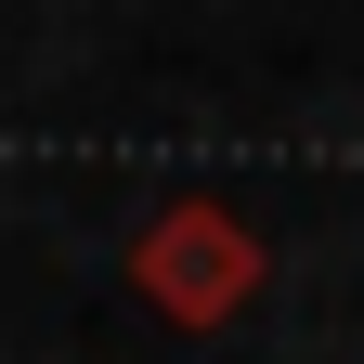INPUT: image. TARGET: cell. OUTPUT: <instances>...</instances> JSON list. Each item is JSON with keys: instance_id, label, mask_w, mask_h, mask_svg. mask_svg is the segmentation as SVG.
Masks as SVG:
<instances>
[{"instance_id": "6da1fadb", "label": "cell", "mask_w": 364, "mask_h": 364, "mask_svg": "<svg viewBox=\"0 0 364 364\" xmlns=\"http://www.w3.org/2000/svg\"><path fill=\"white\" fill-rule=\"evenodd\" d=\"M260 273H273V247L221 196H182V208H156L144 235H130V287H144L156 326H235L260 299Z\"/></svg>"}]
</instances>
